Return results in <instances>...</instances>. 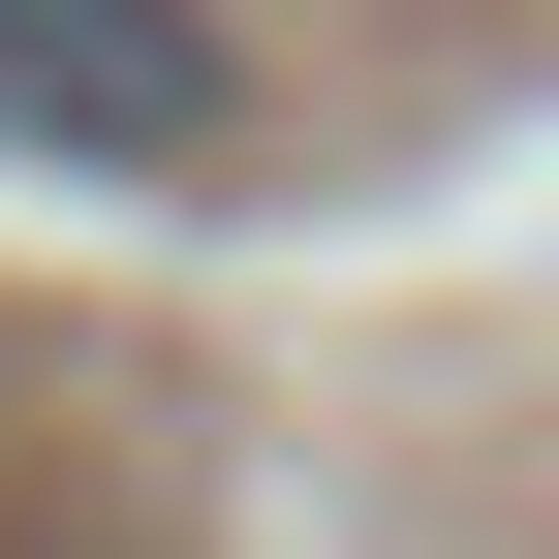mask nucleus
<instances>
[{
  "mask_svg": "<svg viewBox=\"0 0 559 559\" xmlns=\"http://www.w3.org/2000/svg\"><path fill=\"white\" fill-rule=\"evenodd\" d=\"M0 156H62V187H218V156H249L218 0H0Z\"/></svg>",
  "mask_w": 559,
  "mask_h": 559,
  "instance_id": "1",
  "label": "nucleus"
}]
</instances>
